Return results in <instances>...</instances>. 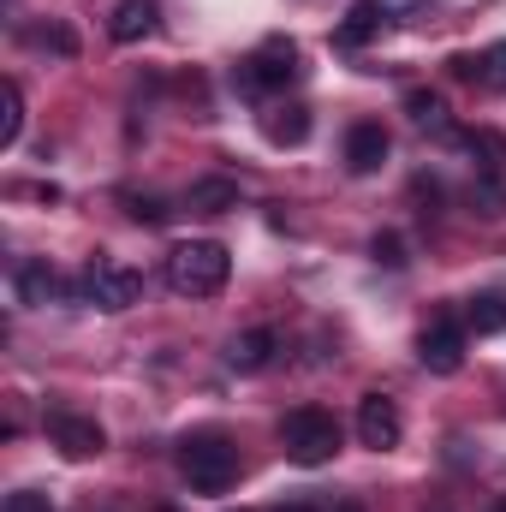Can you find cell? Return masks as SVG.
Wrapping results in <instances>:
<instances>
[{"mask_svg":"<svg viewBox=\"0 0 506 512\" xmlns=\"http://www.w3.org/2000/svg\"><path fill=\"white\" fill-rule=\"evenodd\" d=\"M227 274H233V256L215 239H191V245H179L167 256V286L179 298H215L227 286Z\"/></svg>","mask_w":506,"mask_h":512,"instance_id":"obj_1","label":"cell"},{"mask_svg":"<svg viewBox=\"0 0 506 512\" xmlns=\"http://www.w3.org/2000/svg\"><path fill=\"white\" fill-rule=\"evenodd\" d=\"M280 447H286L292 465H328V459L340 453V423H334V411H322V405H298V411H286V423H280Z\"/></svg>","mask_w":506,"mask_h":512,"instance_id":"obj_2","label":"cell"},{"mask_svg":"<svg viewBox=\"0 0 506 512\" xmlns=\"http://www.w3.org/2000/svg\"><path fill=\"white\" fill-rule=\"evenodd\" d=\"M179 471L197 495H227L239 483V447H227L221 435H191L179 447Z\"/></svg>","mask_w":506,"mask_h":512,"instance_id":"obj_3","label":"cell"},{"mask_svg":"<svg viewBox=\"0 0 506 512\" xmlns=\"http://www.w3.org/2000/svg\"><path fill=\"white\" fill-rule=\"evenodd\" d=\"M298 78V42H286V36H268L256 54L239 60V72H233V84L245 90V96H274V90H286Z\"/></svg>","mask_w":506,"mask_h":512,"instance_id":"obj_4","label":"cell"},{"mask_svg":"<svg viewBox=\"0 0 506 512\" xmlns=\"http://www.w3.org/2000/svg\"><path fill=\"white\" fill-rule=\"evenodd\" d=\"M78 298L96 304V310H131L143 298V274L114 262V256H90L84 274H78Z\"/></svg>","mask_w":506,"mask_h":512,"instance_id":"obj_5","label":"cell"},{"mask_svg":"<svg viewBox=\"0 0 506 512\" xmlns=\"http://www.w3.org/2000/svg\"><path fill=\"white\" fill-rule=\"evenodd\" d=\"M399 435H405L399 405H393L387 393H364V399H358V441L376 447V453H387V447H399Z\"/></svg>","mask_w":506,"mask_h":512,"instance_id":"obj_6","label":"cell"},{"mask_svg":"<svg viewBox=\"0 0 506 512\" xmlns=\"http://www.w3.org/2000/svg\"><path fill=\"white\" fill-rule=\"evenodd\" d=\"M417 358H423V370L453 376V370L465 364V328H459V322H447V316H435V322L423 328V340H417Z\"/></svg>","mask_w":506,"mask_h":512,"instance_id":"obj_7","label":"cell"},{"mask_svg":"<svg viewBox=\"0 0 506 512\" xmlns=\"http://www.w3.org/2000/svg\"><path fill=\"white\" fill-rule=\"evenodd\" d=\"M48 435H54V447H60L66 459H96V453L108 447L102 423H96V417H78V411H60V417H48Z\"/></svg>","mask_w":506,"mask_h":512,"instance_id":"obj_8","label":"cell"},{"mask_svg":"<svg viewBox=\"0 0 506 512\" xmlns=\"http://www.w3.org/2000/svg\"><path fill=\"white\" fill-rule=\"evenodd\" d=\"M12 292H18V304L24 310H42V304H54V298H66V280H60V268L54 262H18V274H12Z\"/></svg>","mask_w":506,"mask_h":512,"instance_id":"obj_9","label":"cell"},{"mask_svg":"<svg viewBox=\"0 0 506 512\" xmlns=\"http://www.w3.org/2000/svg\"><path fill=\"white\" fill-rule=\"evenodd\" d=\"M274 352H280V334H274V328H251V334H239V340L227 346V364H233L239 376H256V370L274 364Z\"/></svg>","mask_w":506,"mask_h":512,"instance_id":"obj_10","label":"cell"},{"mask_svg":"<svg viewBox=\"0 0 506 512\" xmlns=\"http://www.w3.org/2000/svg\"><path fill=\"white\" fill-rule=\"evenodd\" d=\"M381 161H387V131L376 120H364V126L346 131V167L352 173H376Z\"/></svg>","mask_w":506,"mask_h":512,"instance_id":"obj_11","label":"cell"},{"mask_svg":"<svg viewBox=\"0 0 506 512\" xmlns=\"http://www.w3.org/2000/svg\"><path fill=\"white\" fill-rule=\"evenodd\" d=\"M262 137H268L274 149H292V143H304V137H310V108H298V102H280V108H268V114H262Z\"/></svg>","mask_w":506,"mask_h":512,"instance_id":"obj_12","label":"cell"},{"mask_svg":"<svg viewBox=\"0 0 506 512\" xmlns=\"http://www.w3.org/2000/svg\"><path fill=\"white\" fill-rule=\"evenodd\" d=\"M185 209L191 215H227V209H239V179H197L191 191H185Z\"/></svg>","mask_w":506,"mask_h":512,"instance_id":"obj_13","label":"cell"},{"mask_svg":"<svg viewBox=\"0 0 506 512\" xmlns=\"http://www.w3.org/2000/svg\"><path fill=\"white\" fill-rule=\"evenodd\" d=\"M381 30H387V6H381V0H358V6L346 12V24H340V42H346V48H364V42H376Z\"/></svg>","mask_w":506,"mask_h":512,"instance_id":"obj_14","label":"cell"},{"mask_svg":"<svg viewBox=\"0 0 506 512\" xmlns=\"http://www.w3.org/2000/svg\"><path fill=\"white\" fill-rule=\"evenodd\" d=\"M155 30V0H120L114 18H108V36L114 42H143Z\"/></svg>","mask_w":506,"mask_h":512,"instance_id":"obj_15","label":"cell"},{"mask_svg":"<svg viewBox=\"0 0 506 512\" xmlns=\"http://www.w3.org/2000/svg\"><path fill=\"white\" fill-rule=\"evenodd\" d=\"M465 328H471V334H501L506 328V298L501 292H477V298L465 304Z\"/></svg>","mask_w":506,"mask_h":512,"instance_id":"obj_16","label":"cell"},{"mask_svg":"<svg viewBox=\"0 0 506 512\" xmlns=\"http://www.w3.org/2000/svg\"><path fill=\"white\" fill-rule=\"evenodd\" d=\"M465 149H471V161H477L483 173H501V167H506V137H501L495 126L465 131Z\"/></svg>","mask_w":506,"mask_h":512,"instance_id":"obj_17","label":"cell"},{"mask_svg":"<svg viewBox=\"0 0 506 512\" xmlns=\"http://www.w3.org/2000/svg\"><path fill=\"white\" fill-rule=\"evenodd\" d=\"M18 131H24V90L6 78V84H0V149H12Z\"/></svg>","mask_w":506,"mask_h":512,"instance_id":"obj_18","label":"cell"},{"mask_svg":"<svg viewBox=\"0 0 506 512\" xmlns=\"http://www.w3.org/2000/svg\"><path fill=\"white\" fill-rule=\"evenodd\" d=\"M405 114L423 131H447V102H441L435 90H405Z\"/></svg>","mask_w":506,"mask_h":512,"instance_id":"obj_19","label":"cell"},{"mask_svg":"<svg viewBox=\"0 0 506 512\" xmlns=\"http://www.w3.org/2000/svg\"><path fill=\"white\" fill-rule=\"evenodd\" d=\"M126 215L131 221H143V227H167V221H173V209H167L161 197H143V191H131L126 197Z\"/></svg>","mask_w":506,"mask_h":512,"instance_id":"obj_20","label":"cell"},{"mask_svg":"<svg viewBox=\"0 0 506 512\" xmlns=\"http://www.w3.org/2000/svg\"><path fill=\"white\" fill-rule=\"evenodd\" d=\"M30 42H36V48H48V54H60V60H72V54H78V36H72L66 24H42V30H30Z\"/></svg>","mask_w":506,"mask_h":512,"instance_id":"obj_21","label":"cell"},{"mask_svg":"<svg viewBox=\"0 0 506 512\" xmlns=\"http://www.w3.org/2000/svg\"><path fill=\"white\" fill-rule=\"evenodd\" d=\"M477 84H489V90H506V42H495L489 54H477Z\"/></svg>","mask_w":506,"mask_h":512,"instance_id":"obj_22","label":"cell"},{"mask_svg":"<svg viewBox=\"0 0 506 512\" xmlns=\"http://www.w3.org/2000/svg\"><path fill=\"white\" fill-rule=\"evenodd\" d=\"M370 256H376L381 268H405V239L399 233H376L370 239Z\"/></svg>","mask_w":506,"mask_h":512,"instance_id":"obj_23","label":"cell"},{"mask_svg":"<svg viewBox=\"0 0 506 512\" xmlns=\"http://www.w3.org/2000/svg\"><path fill=\"white\" fill-rule=\"evenodd\" d=\"M6 512H54V501L36 489H18V495H6Z\"/></svg>","mask_w":506,"mask_h":512,"instance_id":"obj_24","label":"cell"},{"mask_svg":"<svg viewBox=\"0 0 506 512\" xmlns=\"http://www.w3.org/2000/svg\"><path fill=\"white\" fill-rule=\"evenodd\" d=\"M334 512H364V501H340Z\"/></svg>","mask_w":506,"mask_h":512,"instance_id":"obj_25","label":"cell"},{"mask_svg":"<svg viewBox=\"0 0 506 512\" xmlns=\"http://www.w3.org/2000/svg\"><path fill=\"white\" fill-rule=\"evenodd\" d=\"M280 512H316V507H280Z\"/></svg>","mask_w":506,"mask_h":512,"instance_id":"obj_26","label":"cell"},{"mask_svg":"<svg viewBox=\"0 0 506 512\" xmlns=\"http://www.w3.org/2000/svg\"><path fill=\"white\" fill-rule=\"evenodd\" d=\"M495 512H506V495H501V507H495Z\"/></svg>","mask_w":506,"mask_h":512,"instance_id":"obj_27","label":"cell"}]
</instances>
